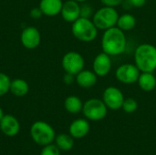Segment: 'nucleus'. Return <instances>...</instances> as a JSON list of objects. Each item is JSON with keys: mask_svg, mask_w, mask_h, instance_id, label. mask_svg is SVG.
Returning <instances> with one entry per match:
<instances>
[{"mask_svg": "<svg viewBox=\"0 0 156 155\" xmlns=\"http://www.w3.org/2000/svg\"><path fill=\"white\" fill-rule=\"evenodd\" d=\"M141 71L133 63H124L120 65L115 70L116 79L125 85H132L137 83Z\"/></svg>", "mask_w": 156, "mask_h": 155, "instance_id": "8", "label": "nucleus"}, {"mask_svg": "<svg viewBox=\"0 0 156 155\" xmlns=\"http://www.w3.org/2000/svg\"><path fill=\"white\" fill-rule=\"evenodd\" d=\"M139 88L146 92L154 90L156 88V77L154 72H141L138 79Z\"/></svg>", "mask_w": 156, "mask_h": 155, "instance_id": "17", "label": "nucleus"}, {"mask_svg": "<svg viewBox=\"0 0 156 155\" xmlns=\"http://www.w3.org/2000/svg\"><path fill=\"white\" fill-rule=\"evenodd\" d=\"M122 109L126 113H133V112L136 111V110L138 109V102L136 101V100H134L133 98L124 99Z\"/></svg>", "mask_w": 156, "mask_h": 155, "instance_id": "23", "label": "nucleus"}, {"mask_svg": "<svg viewBox=\"0 0 156 155\" xmlns=\"http://www.w3.org/2000/svg\"><path fill=\"white\" fill-rule=\"evenodd\" d=\"M119 16L120 15L115 7L103 5L93 14L91 19L99 30L104 31L116 26Z\"/></svg>", "mask_w": 156, "mask_h": 155, "instance_id": "4", "label": "nucleus"}, {"mask_svg": "<svg viewBox=\"0 0 156 155\" xmlns=\"http://www.w3.org/2000/svg\"><path fill=\"white\" fill-rule=\"evenodd\" d=\"M75 1H77V2H79V3H85V2H87L88 0H75Z\"/></svg>", "mask_w": 156, "mask_h": 155, "instance_id": "31", "label": "nucleus"}, {"mask_svg": "<svg viewBox=\"0 0 156 155\" xmlns=\"http://www.w3.org/2000/svg\"><path fill=\"white\" fill-rule=\"evenodd\" d=\"M82 113L87 120L99 122L107 116L108 108L102 100L92 98L83 103Z\"/></svg>", "mask_w": 156, "mask_h": 155, "instance_id": "6", "label": "nucleus"}, {"mask_svg": "<svg viewBox=\"0 0 156 155\" xmlns=\"http://www.w3.org/2000/svg\"><path fill=\"white\" fill-rule=\"evenodd\" d=\"M4 115H5V114H4V111H3V110L0 108V121L2 120V118L4 117Z\"/></svg>", "mask_w": 156, "mask_h": 155, "instance_id": "30", "label": "nucleus"}, {"mask_svg": "<svg viewBox=\"0 0 156 155\" xmlns=\"http://www.w3.org/2000/svg\"><path fill=\"white\" fill-rule=\"evenodd\" d=\"M10 83H11L10 78L6 74L0 72V97L5 95L9 91Z\"/></svg>", "mask_w": 156, "mask_h": 155, "instance_id": "22", "label": "nucleus"}, {"mask_svg": "<svg viewBox=\"0 0 156 155\" xmlns=\"http://www.w3.org/2000/svg\"><path fill=\"white\" fill-rule=\"evenodd\" d=\"M93 8L90 5L83 3L80 5V16L81 17H86V18H90L93 16Z\"/></svg>", "mask_w": 156, "mask_h": 155, "instance_id": "25", "label": "nucleus"}, {"mask_svg": "<svg viewBox=\"0 0 156 155\" xmlns=\"http://www.w3.org/2000/svg\"><path fill=\"white\" fill-rule=\"evenodd\" d=\"M61 66L66 73L76 76L79 72L84 69L85 59L79 52L69 51L63 56L61 59Z\"/></svg>", "mask_w": 156, "mask_h": 155, "instance_id": "7", "label": "nucleus"}, {"mask_svg": "<svg viewBox=\"0 0 156 155\" xmlns=\"http://www.w3.org/2000/svg\"><path fill=\"white\" fill-rule=\"evenodd\" d=\"M112 68V61L110 55L104 52H101L94 58L92 63V70L98 77H106L111 72Z\"/></svg>", "mask_w": 156, "mask_h": 155, "instance_id": "10", "label": "nucleus"}, {"mask_svg": "<svg viewBox=\"0 0 156 155\" xmlns=\"http://www.w3.org/2000/svg\"><path fill=\"white\" fill-rule=\"evenodd\" d=\"M62 18L69 23H73L80 17V5L75 0H67L63 2L61 8Z\"/></svg>", "mask_w": 156, "mask_h": 155, "instance_id": "12", "label": "nucleus"}, {"mask_svg": "<svg viewBox=\"0 0 156 155\" xmlns=\"http://www.w3.org/2000/svg\"><path fill=\"white\" fill-rule=\"evenodd\" d=\"M73 139L74 138L70 134L60 133V134L57 135L55 138L56 145L58 146V148L60 151H64V152L70 151L74 146V140Z\"/></svg>", "mask_w": 156, "mask_h": 155, "instance_id": "21", "label": "nucleus"}, {"mask_svg": "<svg viewBox=\"0 0 156 155\" xmlns=\"http://www.w3.org/2000/svg\"><path fill=\"white\" fill-rule=\"evenodd\" d=\"M135 26H136V18L133 15L130 13H124L119 16L116 26H118L122 31L124 32L131 31L132 29L134 28Z\"/></svg>", "mask_w": 156, "mask_h": 155, "instance_id": "19", "label": "nucleus"}, {"mask_svg": "<svg viewBox=\"0 0 156 155\" xmlns=\"http://www.w3.org/2000/svg\"><path fill=\"white\" fill-rule=\"evenodd\" d=\"M102 52L115 57L122 55L127 48V37L125 32L118 26L104 30L101 40Z\"/></svg>", "mask_w": 156, "mask_h": 155, "instance_id": "1", "label": "nucleus"}, {"mask_svg": "<svg viewBox=\"0 0 156 155\" xmlns=\"http://www.w3.org/2000/svg\"><path fill=\"white\" fill-rule=\"evenodd\" d=\"M0 129L5 135L13 137L18 134L20 131V124L16 117L10 114H6L4 115L0 121Z\"/></svg>", "mask_w": 156, "mask_h": 155, "instance_id": "13", "label": "nucleus"}, {"mask_svg": "<svg viewBox=\"0 0 156 155\" xmlns=\"http://www.w3.org/2000/svg\"><path fill=\"white\" fill-rule=\"evenodd\" d=\"M98 28L92 19L80 17L72 23L71 32L74 37L81 42H92L98 36Z\"/></svg>", "mask_w": 156, "mask_h": 155, "instance_id": "3", "label": "nucleus"}, {"mask_svg": "<svg viewBox=\"0 0 156 155\" xmlns=\"http://www.w3.org/2000/svg\"><path fill=\"white\" fill-rule=\"evenodd\" d=\"M40 155H60V150L56 144H48L43 147Z\"/></svg>", "mask_w": 156, "mask_h": 155, "instance_id": "24", "label": "nucleus"}, {"mask_svg": "<svg viewBox=\"0 0 156 155\" xmlns=\"http://www.w3.org/2000/svg\"><path fill=\"white\" fill-rule=\"evenodd\" d=\"M124 95L122 91L114 86H110L106 88L102 94V100L107 106L108 110L118 111L122 109V103L124 101Z\"/></svg>", "mask_w": 156, "mask_h": 155, "instance_id": "9", "label": "nucleus"}, {"mask_svg": "<svg viewBox=\"0 0 156 155\" xmlns=\"http://www.w3.org/2000/svg\"><path fill=\"white\" fill-rule=\"evenodd\" d=\"M90 125L88 120L86 119H77L73 121L69 128V134L74 139L84 138L90 132Z\"/></svg>", "mask_w": 156, "mask_h": 155, "instance_id": "14", "label": "nucleus"}, {"mask_svg": "<svg viewBox=\"0 0 156 155\" xmlns=\"http://www.w3.org/2000/svg\"><path fill=\"white\" fill-rule=\"evenodd\" d=\"M133 7H142L145 5L146 0H128Z\"/></svg>", "mask_w": 156, "mask_h": 155, "instance_id": "29", "label": "nucleus"}, {"mask_svg": "<svg viewBox=\"0 0 156 155\" xmlns=\"http://www.w3.org/2000/svg\"><path fill=\"white\" fill-rule=\"evenodd\" d=\"M124 0H101V4L105 6H111V7H116L119 6L123 3Z\"/></svg>", "mask_w": 156, "mask_h": 155, "instance_id": "26", "label": "nucleus"}, {"mask_svg": "<svg viewBox=\"0 0 156 155\" xmlns=\"http://www.w3.org/2000/svg\"><path fill=\"white\" fill-rule=\"evenodd\" d=\"M20 41L26 48L34 49L37 48L40 44L41 41L40 32L35 26H27L21 32Z\"/></svg>", "mask_w": 156, "mask_h": 155, "instance_id": "11", "label": "nucleus"}, {"mask_svg": "<svg viewBox=\"0 0 156 155\" xmlns=\"http://www.w3.org/2000/svg\"><path fill=\"white\" fill-rule=\"evenodd\" d=\"M9 91L16 97H24L29 91V85L23 79H15L11 80Z\"/></svg>", "mask_w": 156, "mask_h": 155, "instance_id": "18", "label": "nucleus"}, {"mask_svg": "<svg viewBox=\"0 0 156 155\" xmlns=\"http://www.w3.org/2000/svg\"><path fill=\"white\" fill-rule=\"evenodd\" d=\"M62 5V0H40L38 7L43 15L47 16H55L60 14Z\"/></svg>", "mask_w": 156, "mask_h": 155, "instance_id": "16", "label": "nucleus"}, {"mask_svg": "<svg viewBox=\"0 0 156 155\" xmlns=\"http://www.w3.org/2000/svg\"><path fill=\"white\" fill-rule=\"evenodd\" d=\"M63 81L67 85H70L75 81V76L69 73H66L63 77Z\"/></svg>", "mask_w": 156, "mask_h": 155, "instance_id": "28", "label": "nucleus"}, {"mask_svg": "<svg viewBox=\"0 0 156 155\" xmlns=\"http://www.w3.org/2000/svg\"><path fill=\"white\" fill-rule=\"evenodd\" d=\"M64 107L68 112L71 114H78L82 111L83 102L78 96L71 95L66 98L64 101Z\"/></svg>", "mask_w": 156, "mask_h": 155, "instance_id": "20", "label": "nucleus"}, {"mask_svg": "<svg viewBox=\"0 0 156 155\" xmlns=\"http://www.w3.org/2000/svg\"><path fill=\"white\" fill-rule=\"evenodd\" d=\"M30 135L33 141L41 146L52 143L56 138V132L52 126L42 121L36 122L32 124L30 128Z\"/></svg>", "mask_w": 156, "mask_h": 155, "instance_id": "5", "label": "nucleus"}, {"mask_svg": "<svg viewBox=\"0 0 156 155\" xmlns=\"http://www.w3.org/2000/svg\"><path fill=\"white\" fill-rule=\"evenodd\" d=\"M43 15L42 11L40 10L39 7H35V8H32L31 11H30V16L34 19H38L41 17V16Z\"/></svg>", "mask_w": 156, "mask_h": 155, "instance_id": "27", "label": "nucleus"}, {"mask_svg": "<svg viewBox=\"0 0 156 155\" xmlns=\"http://www.w3.org/2000/svg\"><path fill=\"white\" fill-rule=\"evenodd\" d=\"M134 64L141 72H154L156 69V47L153 44H140L134 51Z\"/></svg>", "mask_w": 156, "mask_h": 155, "instance_id": "2", "label": "nucleus"}, {"mask_svg": "<svg viewBox=\"0 0 156 155\" xmlns=\"http://www.w3.org/2000/svg\"><path fill=\"white\" fill-rule=\"evenodd\" d=\"M98 78L93 70L82 69L75 76V81L82 89H90L96 85Z\"/></svg>", "mask_w": 156, "mask_h": 155, "instance_id": "15", "label": "nucleus"}]
</instances>
